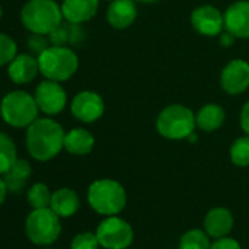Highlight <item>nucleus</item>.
<instances>
[{
    "label": "nucleus",
    "instance_id": "20",
    "mask_svg": "<svg viewBox=\"0 0 249 249\" xmlns=\"http://www.w3.org/2000/svg\"><path fill=\"white\" fill-rule=\"evenodd\" d=\"M50 208L59 217H63V218L71 217L79 210V196L73 189L60 188L52 194Z\"/></svg>",
    "mask_w": 249,
    "mask_h": 249
},
{
    "label": "nucleus",
    "instance_id": "16",
    "mask_svg": "<svg viewBox=\"0 0 249 249\" xmlns=\"http://www.w3.org/2000/svg\"><path fill=\"white\" fill-rule=\"evenodd\" d=\"M98 0H63V19L72 24H85L91 21L98 11Z\"/></svg>",
    "mask_w": 249,
    "mask_h": 249
},
{
    "label": "nucleus",
    "instance_id": "8",
    "mask_svg": "<svg viewBox=\"0 0 249 249\" xmlns=\"http://www.w3.org/2000/svg\"><path fill=\"white\" fill-rule=\"evenodd\" d=\"M97 239L104 249H128L134 242V229L119 215H108L104 218L97 230Z\"/></svg>",
    "mask_w": 249,
    "mask_h": 249
},
{
    "label": "nucleus",
    "instance_id": "21",
    "mask_svg": "<svg viewBox=\"0 0 249 249\" xmlns=\"http://www.w3.org/2000/svg\"><path fill=\"white\" fill-rule=\"evenodd\" d=\"M49 40L52 46H66V44H81L85 40V31L81 24L62 22L50 34Z\"/></svg>",
    "mask_w": 249,
    "mask_h": 249
},
{
    "label": "nucleus",
    "instance_id": "10",
    "mask_svg": "<svg viewBox=\"0 0 249 249\" xmlns=\"http://www.w3.org/2000/svg\"><path fill=\"white\" fill-rule=\"evenodd\" d=\"M71 113L82 123H94L104 114V101L94 91H81L71 103Z\"/></svg>",
    "mask_w": 249,
    "mask_h": 249
},
{
    "label": "nucleus",
    "instance_id": "13",
    "mask_svg": "<svg viewBox=\"0 0 249 249\" xmlns=\"http://www.w3.org/2000/svg\"><path fill=\"white\" fill-rule=\"evenodd\" d=\"M224 30L239 40H249V0H237L226 9Z\"/></svg>",
    "mask_w": 249,
    "mask_h": 249
},
{
    "label": "nucleus",
    "instance_id": "27",
    "mask_svg": "<svg viewBox=\"0 0 249 249\" xmlns=\"http://www.w3.org/2000/svg\"><path fill=\"white\" fill-rule=\"evenodd\" d=\"M18 54V47L15 40L8 36L0 33V66L9 65Z\"/></svg>",
    "mask_w": 249,
    "mask_h": 249
},
{
    "label": "nucleus",
    "instance_id": "28",
    "mask_svg": "<svg viewBox=\"0 0 249 249\" xmlns=\"http://www.w3.org/2000/svg\"><path fill=\"white\" fill-rule=\"evenodd\" d=\"M98 246L100 242L97 239V234L92 231L78 233L71 242V249H98Z\"/></svg>",
    "mask_w": 249,
    "mask_h": 249
},
{
    "label": "nucleus",
    "instance_id": "29",
    "mask_svg": "<svg viewBox=\"0 0 249 249\" xmlns=\"http://www.w3.org/2000/svg\"><path fill=\"white\" fill-rule=\"evenodd\" d=\"M27 46L28 49L31 50V53L40 56L46 49H49L52 44H50V40L49 37H46L44 34H31L27 40Z\"/></svg>",
    "mask_w": 249,
    "mask_h": 249
},
{
    "label": "nucleus",
    "instance_id": "30",
    "mask_svg": "<svg viewBox=\"0 0 249 249\" xmlns=\"http://www.w3.org/2000/svg\"><path fill=\"white\" fill-rule=\"evenodd\" d=\"M210 249H242V246L239 245V242L236 239H231V237L224 236V237L215 239L211 243Z\"/></svg>",
    "mask_w": 249,
    "mask_h": 249
},
{
    "label": "nucleus",
    "instance_id": "15",
    "mask_svg": "<svg viewBox=\"0 0 249 249\" xmlns=\"http://www.w3.org/2000/svg\"><path fill=\"white\" fill-rule=\"evenodd\" d=\"M38 72V59L27 53L17 54V57L8 65V75L11 81L19 85H25L34 81Z\"/></svg>",
    "mask_w": 249,
    "mask_h": 249
},
{
    "label": "nucleus",
    "instance_id": "12",
    "mask_svg": "<svg viewBox=\"0 0 249 249\" xmlns=\"http://www.w3.org/2000/svg\"><path fill=\"white\" fill-rule=\"evenodd\" d=\"M194 30L205 37H217L224 31V15L211 5H202L191 14Z\"/></svg>",
    "mask_w": 249,
    "mask_h": 249
},
{
    "label": "nucleus",
    "instance_id": "26",
    "mask_svg": "<svg viewBox=\"0 0 249 249\" xmlns=\"http://www.w3.org/2000/svg\"><path fill=\"white\" fill-rule=\"evenodd\" d=\"M27 199L33 208H47L52 202V192L46 183H34L27 195Z\"/></svg>",
    "mask_w": 249,
    "mask_h": 249
},
{
    "label": "nucleus",
    "instance_id": "9",
    "mask_svg": "<svg viewBox=\"0 0 249 249\" xmlns=\"http://www.w3.org/2000/svg\"><path fill=\"white\" fill-rule=\"evenodd\" d=\"M34 98L40 111L47 116H56L62 113L68 103V95L60 82L46 79L40 82L36 88Z\"/></svg>",
    "mask_w": 249,
    "mask_h": 249
},
{
    "label": "nucleus",
    "instance_id": "18",
    "mask_svg": "<svg viewBox=\"0 0 249 249\" xmlns=\"http://www.w3.org/2000/svg\"><path fill=\"white\" fill-rule=\"evenodd\" d=\"M226 120V111L220 104L210 103L205 104L199 108V111L195 114V122H196V128L201 131L210 134L223 126V123Z\"/></svg>",
    "mask_w": 249,
    "mask_h": 249
},
{
    "label": "nucleus",
    "instance_id": "24",
    "mask_svg": "<svg viewBox=\"0 0 249 249\" xmlns=\"http://www.w3.org/2000/svg\"><path fill=\"white\" fill-rule=\"evenodd\" d=\"M211 242L205 230L191 229L182 234L179 240V249H210Z\"/></svg>",
    "mask_w": 249,
    "mask_h": 249
},
{
    "label": "nucleus",
    "instance_id": "35",
    "mask_svg": "<svg viewBox=\"0 0 249 249\" xmlns=\"http://www.w3.org/2000/svg\"><path fill=\"white\" fill-rule=\"evenodd\" d=\"M2 14H3V11H2V6H0V19H2Z\"/></svg>",
    "mask_w": 249,
    "mask_h": 249
},
{
    "label": "nucleus",
    "instance_id": "1",
    "mask_svg": "<svg viewBox=\"0 0 249 249\" xmlns=\"http://www.w3.org/2000/svg\"><path fill=\"white\" fill-rule=\"evenodd\" d=\"M65 135L62 124L56 120L49 117L37 119L27 128V151L37 161H49L65 148Z\"/></svg>",
    "mask_w": 249,
    "mask_h": 249
},
{
    "label": "nucleus",
    "instance_id": "32",
    "mask_svg": "<svg viewBox=\"0 0 249 249\" xmlns=\"http://www.w3.org/2000/svg\"><path fill=\"white\" fill-rule=\"evenodd\" d=\"M218 41H220V46H221V47L229 49V47H231V46L234 44L236 37H234L231 33H229L227 30H224V31L218 36Z\"/></svg>",
    "mask_w": 249,
    "mask_h": 249
},
{
    "label": "nucleus",
    "instance_id": "17",
    "mask_svg": "<svg viewBox=\"0 0 249 249\" xmlns=\"http://www.w3.org/2000/svg\"><path fill=\"white\" fill-rule=\"evenodd\" d=\"M234 220L230 210L224 207L211 208L204 218V230L210 237L218 239L227 236L233 229Z\"/></svg>",
    "mask_w": 249,
    "mask_h": 249
},
{
    "label": "nucleus",
    "instance_id": "5",
    "mask_svg": "<svg viewBox=\"0 0 249 249\" xmlns=\"http://www.w3.org/2000/svg\"><path fill=\"white\" fill-rule=\"evenodd\" d=\"M37 59L40 73L46 79L56 82H65L71 79L79 66L76 53L66 46H50L40 56H37Z\"/></svg>",
    "mask_w": 249,
    "mask_h": 249
},
{
    "label": "nucleus",
    "instance_id": "22",
    "mask_svg": "<svg viewBox=\"0 0 249 249\" xmlns=\"http://www.w3.org/2000/svg\"><path fill=\"white\" fill-rule=\"evenodd\" d=\"M31 173H33L31 164L27 160H24V159H17L14 166L3 175V179L6 182L8 191H11V192H21L25 188L27 180L30 179Z\"/></svg>",
    "mask_w": 249,
    "mask_h": 249
},
{
    "label": "nucleus",
    "instance_id": "7",
    "mask_svg": "<svg viewBox=\"0 0 249 249\" xmlns=\"http://www.w3.org/2000/svg\"><path fill=\"white\" fill-rule=\"evenodd\" d=\"M60 217L50 208H34L25 221L27 237L36 245H52L60 236Z\"/></svg>",
    "mask_w": 249,
    "mask_h": 249
},
{
    "label": "nucleus",
    "instance_id": "2",
    "mask_svg": "<svg viewBox=\"0 0 249 249\" xmlns=\"http://www.w3.org/2000/svg\"><path fill=\"white\" fill-rule=\"evenodd\" d=\"M21 22L31 34L49 36L63 22L62 8L54 0H28L21 9Z\"/></svg>",
    "mask_w": 249,
    "mask_h": 249
},
{
    "label": "nucleus",
    "instance_id": "23",
    "mask_svg": "<svg viewBox=\"0 0 249 249\" xmlns=\"http://www.w3.org/2000/svg\"><path fill=\"white\" fill-rule=\"evenodd\" d=\"M17 147L14 140L0 132V175H5L17 161Z\"/></svg>",
    "mask_w": 249,
    "mask_h": 249
},
{
    "label": "nucleus",
    "instance_id": "3",
    "mask_svg": "<svg viewBox=\"0 0 249 249\" xmlns=\"http://www.w3.org/2000/svg\"><path fill=\"white\" fill-rule=\"evenodd\" d=\"M89 207L101 215H117L126 207V191L113 179H98L94 180L87 194Z\"/></svg>",
    "mask_w": 249,
    "mask_h": 249
},
{
    "label": "nucleus",
    "instance_id": "31",
    "mask_svg": "<svg viewBox=\"0 0 249 249\" xmlns=\"http://www.w3.org/2000/svg\"><path fill=\"white\" fill-rule=\"evenodd\" d=\"M240 128L249 137V101H246L240 110Z\"/></svg>",
    "mask_w": 249,
    "mask_h": 249
},
{
    "label": "nucleus",
    "instance_id": "4",
    "mask_svg": "<svg viewBox=\"0 0 249 249\" xmlns=\"http://www.w3.org/2000/svg\"><path fill=\"white\" fill-rule=\"evenodd\" d=\"M156 128L157 132L166 140H186L196 128L195 114L183 104H170L159 113Z\"/></svg>",
    "mask_w": 249,
    "mask_h": 249
},
{
    "label": "nucleus",
    "instance_id": "36",
    "mask_svg": "<svg viewBox=\"0 0 249 249\" xmlns=\"http://www.w3.org/2000/svg\"><path fill=\"white\" fill-rule=\"evenodd\" d=\"M108 2H111V0H108Z\"/></svg>",
    "mask_w": 249,
    "mask_h": 249
},
{
    "label": "nucleus",
    "instance_id": "25",
    "mask_svg": "<svg viewBox=\"0 0 249 249\" xmlns=\"http://www.w3.org/2000/svg\"><path fill=\"white\" fill-rule=\"evenodd\" d=\"M230 161L237 167L249 166V137H240L230 147Z\"/></svg>",
    "mask_w": 249,
    "mask_h": 249
},
{
    "label": "nucleus",
    "instance_id": "11",
    "mask_svg": "<svg viewBox=\"0 0 249 249\" xmlns=\"http://www.w3.org/2000/svg\"><path fill=\"white\" fill-rule=\"evenodd\" d=\"M220 85L230 95L245 92L249 88V63L243 59L229 62L221 71Z\"/></svg>",
    "mask_w": 249,
    "mask_h": 249
},
{
    "label": "nucleus",
    "instance_id": "34",
    "mask_svg": "<svg viewBox=\"0 0 249 249\" xmlns=\"http://www.w3.org/2000/svg\"><path fill=\"white\" fill-rule=\"evenodd\" d=\"M135 2H141V3L150 5V3H156V2H159V0H135Z\"/></svg>",
    "mask_w": 249,
    "mask_h": 249
},
{
    "label": "nucleus",
    "instance_id": "6",
    "mask_svg": "<svg viewBox=\"0 0 249 249\" xmlns=\"http://www.w3.org/2000/svg\"><path fill=\"white\" fill-rule=\"evenodd\" d=\"M38 111L34 95L22 89L8 92L0 103L2 119L12 128H28L38 119Z\"/></svg>",
    "mask_w": 249,
    "mask_h": 249
},
{
    "label": "nucleus",
    "instance_id": "19",
    "mask_svg": "<svg viewBox=\"0 0 249 249\" xmlns=\"http://www.w3.org/2000/svg\"><path fill=\"white\" fill-rule=\"evenodd\" d=\"M94 145V135L84 128L71 129L65 135V150L72 156H87L92 151Z\"/></svg>",
    "mask_w": 249,
    "mask_h": 249
},
{
    "label": "nucleus",
    "instance_id": "14",
    "mask_svg": "<svg viewBox=\"0 0 249 249\" xmlns=\"http://www.w3.org/2000/svg\"><path fill=\"white\" fill-rule=\"evenodd\" d=\"M138 15L135 0H111L107 8V22L114 30L129 28Z\"/></svg>",
    "mask_w": 249,
    "mask_h": 249
},
{
    "label": "nucleus",
    "instance_id": "33",
    "mask_svg": "<svg viewBox=\"0 0 249 249\" xmlns=\"http://www.w3.org/2000/svg\"><path fill=\"white\" fill-rule=\"evenodd\" d=\"M6 195H8V186H6V182L3 178H0V205H2L6 199Z\"/></svg>",
    "mask_w": 249,
    "mask_h": 249
}]
</instances>
